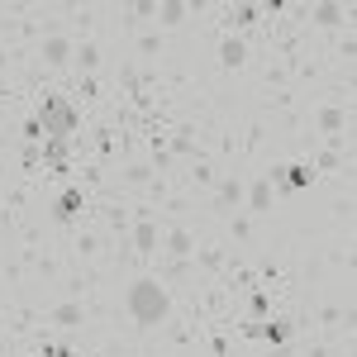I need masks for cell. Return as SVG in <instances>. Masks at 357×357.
Listing matches in <instances>:
<instances>
[{"instance_id":"cell-4","label":"cell","mask_w":357,"mask_h":357,"mask_svg":"<svg viewBox=\"0 0 357 357\" xmlns=\"http://www.w3.org/2000/svg\"><path fill=\"white\" fill-rule=\"evenodd\" d=\"M243 191H248V172H238V167H224V176L210 186V220L224 224L234 220V215H243Z\"/></svg>"},{"instance_id":"cell-17","label":"cell","mask_w":357,"mask_h":357,"mask_svg":"<svg viewBox=\"0 0 357 357\" xmlns=\"http://www.w3.org/2000/svg\"><path fill=\"white\" fill-rule=\"evenodd\" d=\"M24 281H29V272H24L20 257H5V262H0V286H5V291H20Z\"/></svg>"},{"instance_id":"cell-5","label":"cell","mask_w":357,"mask_h":357,"mask_svg":"<svg viewBox=\"0 0 357 357\" xmlns=\"http://www.w3.org/2000/svg\"><path fill=\"white\" fill-rule=\"evenodd\" d=\"M91 324V305L77 301V296H57V301L43 305V329H57V333H77Z\"/></svg>"},{"instance_id":"cell-18","label":"cell","mask_w":357,"mask_h":357,"mask_svg":"<svg viewBox=\"0 0 357 357\" xmlns=\"http://www.w3.org/2000/svg\"><path fill=\"white\" fill-rule=\"evenodd\" d=\"M72 91H77V105H100V100H105V86H100V77H77V86H72Z\"/></svg>"},{"instance_id":"cell-11","label":"cell","mask_w":357,"mask_h":357,"mask_svg":"<svg viewBox=\"0 0 357 357\" xmlns=\"http://www.w3.org/2000/svg\"><path fill=\"white\" fill-rule=\"evenodd\" d=\"M353 5H333V0H319V5H310V15H305V24L324 29V33H348L353 29Z\"/></svg>"},{"instance_id":"cell-3","label":"cell","mask_w":357,"mask_h":357,"mask_svg":"<svg viewBox=\"0 0 357 357\" xmlns=\"http://www.w3.org/2000/svg\"><path fill=\"white\" fill-rule=\"evenodd\" d=\"M72 53H77V38L62 24L48 20V29H43V38L33 43V57H29V62H33L38 72H72Z\"/></svg>"},{"instance_id":"cell-7","label":"cell","mask_w":357,"mask_h":357,"mask_svg":"<svg viewBox=\"0 0 357 357\" xmlns=\"http://www.w3.org/2000/svg\"><path fill=\"white\" fill-rule=\"evenodd\" d=\"M305 129H314L319 138H333V134H353V110L338 105V100H319L305 110Z\"/></svg>"},{"instance_id":"cell-8","label":"cell","mask_w":357,"mask_h":357,"mask_svg":"<svg viewBox=\"0 0 357 357\" xmlns=\"http://www.w3.org/2000/svg\"><path fill=\"white\" fill-rule=\"evenodd\" d=\"M195 238H200V229H195L186 215H176L172 224H162V257L167 262H191Z\"/></svg>"},{"instance_id":"cell-15","label":"cell","mask_w":357,"mask_h":357,"mask_svg":"<svg viewBox=\"0 0 357 357\" xmlns=\"http://www.w3.org/2000/svg\"><path fill=\"white\" fill-rule=\"evenodd\" d=\"M252 238H257V220H248V215H234V220H224V243L234 248V252H238V248H248Z\"/></svg>"},{"instance_id":"cell-2","label":"cell","mask_w":357,"mask_h":357,"mask_svg":"<svg viewBox=\"0 0 357 357\" xmlns=\"http://www.w3.org/2000/svg\"><path fill=\"white\" fill-rule=\"evenodd\" d=\"M33 114H38L43 134L57 138V143H72V138L82 134V105H77V96H72V91L48 86V91L33 100Z\"/></svg>"},{"instance_id":"cell-1","label":"cell","mask_w":357,"mask_h":357,"mask_svg":"<svg viewBox=\"0 0 357 357\" xmlns=\"http://www.w3.org/2000/svg\"><path fill=\"white\" fill-rule=\"evenodd\" d=\"M172 310H176V301H172V291H167V281L158 272H138L129 276V286H124V314H129V324H134V333H158L172 319Z\"/></svg>"},{"instance_id":"cell-9","label":"cell","mask_w":357,"mask_h":357,"mask_svg":"<svg viewBox=\"0 0 357 357\" xmlns=\"http://www.w3.org/2000/svg\"><path fill=\"white\" fill-rule=\"evenodd\" d=\"M248 62H252V43H248V33H220V43H215V67H220L224 77H238Z\"/></svg>"},{"instance_id":"cell-12","label":"cell","mask_w":357,"mask_h":357,"mask_svg":"<svg viewBox=\"0 0 357 357\" xmlns=\"http://www.w3.org/2000/svg\"><path fill=\"white\" fill-rule=\"evenodd\" d=\"M200 10H210V5H186V0H158V20H153V24L162 29V33H172V29H186V24H191V15H200Z\"/></svg>"},{"instance_id":"cell-19","label":"cell","mask_w":357,"mask_h":357,"mask_svg":"<svg viewBox=\"0 0 357 357\" xmlns=\"http://www.w3.org/2000/svg\"><path fill=\"white\" fill-rule=\"evenodd\" d=\"M33 357H38V353H33Z\"/></svg>"},{"instance_id":"cell-14","label":"cell","mask_w":357,"mask_h":357,"mask_svg":"<svg viewBox=\"0 0 357 357\" xmlns=\"http://www.w3.org/2000/svg\"><path fill=\"white\" fill-rule=\"evenodd\" d=\"M162 53H167V33H162L158 24L143 29V33H134V57L143 62V67H153V62H158Z\"/></svg>"},{"instance_id":"cell-13","label":"cell","mask_w":357,"mask_h":357,"mask_svg":"<svg viewBox=\"0 0 357 357\" xmlns=\"http://www.w3.org/2000/svg\"><path fill=\"white\" fill-rule=\"evenodd\" d=\"M100 67H105V43L100 38H82L77 53H72V72L77 77H100Z\"/></svg>"},{"instance_id":"cell-10","label":"cell","mask_w":357,"mask_h":357,"mask_svg":"<svg viewBox=\"0 0 357 357\" xmlns=\"http://www.w3.org/2000/svg\"><path fill=\"white\" fill-rule=\"evenodd\" d=\"M276 205H281V195L272 191V181L262 176V172H248V191H243V215L248 220H267Z\"/></svg>"},{"instance_id":"cell-16","label":"cell","mask_w":357,"mask_h":357,"mask_svg":"<svg viewBox=\"0 0 357 357\" xmlns=\"http://www.w3.org/2000/svg\"><path fill=\"white\" fill-rule=\"evenodd\" d=\"M329 234H353V191L329 200Z\"/></svg>"},{"instance_id":"cell-6","label":"cell","mask_w":357,"mask_h":357,"mask_svg":"<svg viewBox=\"0 0 357 357\" xmlns=\"http://www.w3.org/2000/svg\"><path fill=\"white\" fill-rule=\"evenodd\" d=\"M86 205H91V191H86L82 181H67V186L53 195V205H48V224H53V229H77V220L86 215Z\"/></svg>"}]
</instances>
